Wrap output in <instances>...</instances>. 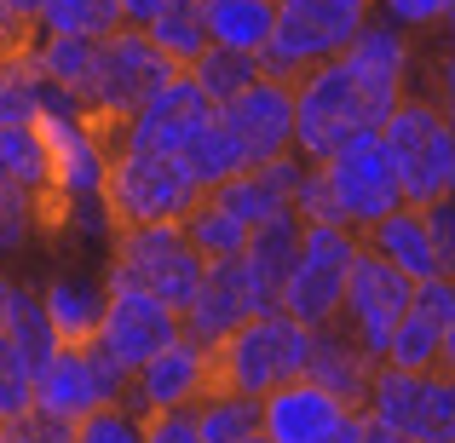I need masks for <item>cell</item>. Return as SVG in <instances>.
I'll return each instance as SVG.
<instances>
[{"label": "cell", "mask_w": 455, "mask_h": 443, "mask_svg": "<svg viewBox=\"0 0 455 443\" xmlns=\"http://www.w3.org/2000/svg\"><path fill=\"white\" fill-rule=\"evenodd\" d=\"M375 18L369 0H277V23H271L266 52L254 58L259 75L271 81H300L306 69L340 58L357 41V29Z\"/></svg>", "instance_id": "cell-4"}, {"label": "cell", "mask_w": 455, "mask_h": 443, "mask_svg": "<svg viewBox=\"0 0 455 443\" xmlns=\"http://www.w3.org/2000/svg\"><path fill=\"white\" fill-rule=\"evenodd\" d=\"M190 81H196L202 92H208V104H225V99H236L243 87H254L259 81V64L248 52H225V46H208V52L196 58V64L185 69Z\"/></svg>", "instance_id": "cell-32"}, {"label": "cell", "mask_w": 455, "mask_h": 443, "mask_svg": "<svg viewBox=\"0 0 455 443\" xmlns=\"http://www.w3.org/2000/svg\"><path fill=\"white\" fill-rule=\"evenodd\" d=\"M23 64L46 81L52 92H64L69 104H87V87H92V69H99V41H81V35H35L29 58Z\"/></svg>", "instance_id": "cell-22"}, {"label": "cell", "mask_w": 455, "mask_h": 443, "mask_svg": "<svg viewBox=\"0 0 455 443\" xmlns=\"http://www.w3.org/2000/svg\"><path fill=\"white\" fill-rule=\"evenodd\" d=\"M340 69H346V81H352L357 104H363V122L380 127L392 104L410 99V35L369 18L363 29H357V41L340 52Z\"/></svg>", "instance_id": "cell-14"}, {"label": "cell", "mask_w": 455, "mask_h": 443, "mask_svg": "<svg viewBox=\"0 0 455 443\" xmlns=\"http://www.w3.org/2000/svg\"><path fill=\"white\" fill-rule=\"evenodd\" d=\"M29 23L35 35H81V41H104L122 29L116 0H35Z\"/></svg>", "instance_id": "cell-27"}, {"label": "cell", "mask_w": 455, "mask_h": 443, "mask_svg": "<svg viewBox=\"0 0 455 443\" xmlns=\"http://www.w3.org/2000/svg\"><path fill=\"white\" fill-rule=\"evenodd\" d=\"M213 115H220V104H208V92L179 69L173 81H162V87H156L150 99L104 138V155L110 150H167L173 155L196 127H208Z\"/></svg>", "instance_id": "cell-13"}, {"label": "cell", "mask_w": 455, "mask_h": 443, "mask_svg": "<svg viewBox=\"0 0 455 443\" xmlns=\"http://www.w3.org/2000/svg\"><path fill=\"white\" fill-rule=\"evenodd\" d=\"M369 375H375V363L363 357V345H357L352 334L340 328V322H329V328H311V345H306V380H311V386L334 392L346 409H363Z\"/></svg>", "instance_id": "cell-21"}, {"label": "cell", "mask_w": 455, "mask_h": 443, "mask_svg": "<svg viewBox=\"0 0 455 443\" xmlns=\"http://www.w3.org/2000/svg\"><path fill=\"white\" fill-rule=\"evenodd\" d=\"M357 443H415V438L392 432V426H375V421H363V432H357Z\"/></svg>", "instance_id": "cell-41"}, {"label": "cell", "mask_w": 455, "mask_h": 443, "mask_svg": "<svg viewBox=\"0 0 455 443\" xmlns=\"http://www.w3.org/2000/svg\"><path fill=\"white\" fill-rule=\"evenodd\" d=\"M363 421L392 426L415 443H455V380L450 375H403L375 363L363 392Z\"/></svg>", "instance_id": "cell-8"}, {"label": "cell", "mask_w": 455, "mask_h": 443, "mask_svg": "<svg viewBox=\"0 0 455 443\" xmlns=\"http://www.w3.org/2000/svg\"><path fill=\"white\" fill-rule=\"evenodd\" d=\"M196 18L208 46L259 58L271 41V23H277V0H196Z\"/></svg>", "instance_id": "cell-23"}, {"label": "cell", "mask_w": 455, "mask_h": 443, "mask_svg": "<svg viewBox=\"0 0 455 443\" xmlns=\"http://www.w3.org/2000/svg\"><path fill=\"white\" fill-rule=\"evenodd\" d=\"M202 190L185 178V167L167 150H110L99 178V202L110 225H179L196 208Z\"/></svg>", "instance_id": "cell-5"}, {"label": "cell", "mask_w": 455, "mask_h": 443, "mask_svg": "<svg viewBox=\"0 0 455 443\" xmlns=\"http://www.w3.org/2000/svg\"><path fill=\"white\" fill-rule=\"evenodd\" d=\"M357 242L369 248V254H380L392 271H403L410 282H427V277H450L455 271V259L438 254V242H433V231H427V213L421 208H410V202H398L392 213H380L375 225H369Z\"/></svg>", "instance_id": "cell-20"}, {"label": "cell", "mask_w": 455, "mask_h": 443, "mask_svg": "<svg viewBox=\"0 0 455 443\" xmlns=\"http://www.w3.org/2000/svg\"><path fill=\"white\" fill-rule=\"evenodd\" d=\"M41 311L52 322L58 345H92L99 334V311H104V282L81 277V271H64L41 289Z\"/></svg>", "instance_id": "cell-24"}, {"label": "cell", "mask_w": 455, "mask_h": 443, "mask_svg": "<svg viewBox=\"0 0 455 443\" xmlns=\"http://www.w3.org/2000/svg\"><path fill=\"white\" fill-rule=\"evenodd\" d=\"M311 328H300L283 311H254L236 322L225 340L208 345V392H236V398H266L271 386L306 375Z\"/></svg>", "instance_id": "cell-2"}, {"label": "cell", "mask_w": 455, "mask_h": 443, "mask_svg": "<svg viewBox=\"0 0 455 443\" xmlns=\"http://www.w3.org/2000/svg\"><path fill=\"white\" fill-rule=\"evenodd\" d=\"M145 41H150L173 69H190L202 52H208V35H202L196 0H167V6L145 23Z\"/></svg>", "instance_id": "cell-28"}, {"label": "cell", "mask_w": 455, "mask_h": 443, "mask_svg": "<svg viewBox=\"0 0 455 443\" xmlns=\"http://www.w3.org/2000/svg\"><path fill=\"white\" fill-rule=\"evenodd\" d=\"M410 299H415V282L357 242L352 271H346V294H340V317H334V322H340V328L352 334L357 345H363L369 363H380V352H387V334L398 328V317L410 311Z\"/></svg>", "instance_id": "cell-11"}, {"label": "cell", "mask_w": 455, "mask_h": 443, "mask_svg": "<svg viewBox=\"0 0 455 443\" xmlns=\"http://www.w3.org/2000/svg\"><path fill=\"white\" fill-rule=\"evenodd\" d=\"M363 104H357L352 81H346L340 58H329V64L306 69L300 81H294V155L300 162H329L334 150L346 145V138L363 133Z\"/></svg>", "instance_id": "cell-10"}, {"label": "cell", "mask_w": 455, "mask_h": 443, "mask_svg": "<svg viewBox=\"0 0 455 443\" xmlns=\"http://www.w3.org/2000/svg\"><path fill=\"white\" fill-rule=\"evenodd\" d=\"M220 127L236 138V150H243L248 167L294 155V87L259 75L254 87H243L236 99L220 104Z\"/></svg>", "instance_id": "cell-16"}, {"label": "cell", "mask_w": 455, "mask_h": 443, "mask_svg": "<svg viewBox=\"0 0 455 443\" xmlns=\"http://www.w3.org/2000/svg\"><path fill=\"white\" fill-rule=\"evenodd\" d=\"M306 167L311 162H300V155L254 162V167H236L231 178H220V185L202 190V196H213L225 213H231V219H243L248 231H254V225H266V219H277V213L294 208V190H300Z\"/></svg>", "instance_id": "cell-19"}, {"label": "cell", "mask_w": 455, "mask_h": 443, "mask_svg": "<svg viewBox=\"0 0 455 443\" xmlns=\"http://www.w3.org/2000/svg\"><path fill=\"white\" fill-rule=\"evenodd\" d=\"M69 443H139V415H127L122 403H104L69 426Z\"/></svg>", "instance_id": "cell-34"}, {"label": "cell", "mask_w": 455, "mask_h": 443, "mask_svg": "<svg viewBox=\"0 0 455 443\" xmlns=\"http://www.w3.org/2000/svg\"><path fill=\"white\" fill-rule=\"evenodd\" d=\"M173 162L185 167V178H190L196 190H213L220 178H231L236 167H248V162H243V150H236V138L220 127V115H213L208 127H196V133H190L185 145L173 150Z\"/></svg>", "instance_id": "cell-26"}, {"label": "cell", "mask_w": 455, "mask_h": 443, "mask_svg": "<svg viewBox=\"0 0 455 443\" xmlns=\"http://www.w3.org/2000/svg\"><path fill=\"white\" fill-rule=\"evenodd\" d=\"M421 317H433V322H444V328H455V277H427V282H415V299H410Z\"/></svg>", "instance_id": "cell-38"}, {"label": "cell", "mask_w": 455, "mask_h": 443, "mask_svg": "<svg viewBox=\"0 0 455 443\" xmlns=\"http://www.w3.org/2000/svg\"><path fill=\"white\" fill-rule=\"evenodd\" d=\"M369 12H380V23L392 29H444L455 18V0H369Z\"/></svg>", "instance_id": "cell-33"}, {"label": "cell", "mask_w": 455, "mask_h": 443, "mask_svg": "<svg viewBox=\"0 0 455 443\" xmlns=\"http://www.w3.org/2000/svg\"><path fill=\"white\" fill-rule=\"evenodd\" d=\"M357 432H363V415H352V421L340 426V438H334V443H357Z\"/></svg>", "instance_id": "cell-42"}, {"label": "cell", "mask_w": 455, "mask_h": 443, "mask_svg": "<svg viewBox=\"0 0 455 443\" xmlns=\"http://www.w3.org/2000/svg\"><path fill=\"white\" fill-rule=\"evenodd\" d=\"M375 133L398 178V196L410 208L455 196V127L433 99H398Z\"/></svg>", "instance_id": "cell-3"}, {"label": "cell", "mask_w": 455, "mask_h": 443, "mask_svg": "<svg viewBox=\"0 0 455 443\" xmlns=\"http://www.w3.org/2000/svg\"><path fill=\"white\" fill-rule=\"evenodd\" d=\"M421 213H427V231H433L438 254L455 259V196H444V202H427Z\"/></svg>", "instance_id": "cell-39"}, {"label": "cell", "mask_w": 455, "mask_h": 443, "mask_svg": "<svg viewBox=\"0 0 455 443\" xmlns=\"http://www.w3.org/2000/svg\"><path fill=\"white\" fill-rule=\"evenodd\" d=\"M23 409H29V368L0 334V415H23Z\"/></svg>", "instance_id": "cell-37"}, {"label": "cell", "mask_w": 455, "mask_h": 443, "mask_svg": "<svg viewBox=\"0 0 455 443\" xmlns=\"http://www.w3.org/2000/svg\"><path fill=\"white\" fill-rule=\"evenodd\" d=\"M450 357H455V328L421 317V311L410 305L398 317V328L387 334L380 363H387V368H403V375H450Z\"/></svg>", "instance_id": "cell-25"}, {"label": "cell", "mask_w": 455, "mask_h": 443, "mask_svg": "<svg viewBox=\"0 0 455 443\" xmlns=\"http://www.w3.org/2000/svg\"><path fill=\"white\" fill-rule=\"evenodd\" d=\"M6 12H12V18H23V23H29V12H35V0H6ZM29 29H35V23H29Z\"/></svg>", "instance_id": "cell-44"}, {"label": "cell", "mask_w": 455, "mask_h": 443, "mask_svg": "<svg viewBox=\"0 0 455 443\" xmlns=\"http://www.w3.org/2000/svg\"><path fill=\"white\" fill-rule=\"evenodd\" d=\"M0 443H69V426L46 421L41 409H23V415H0Z\"/></svg>", "instance_id": "cell-36"}, {"label": "cell", "mask_w": 455, "mask_h": 443, "mask_svg": "<svg viewBox=\"0 0 455 443\" xmlns=\"http://www.w3.org/2000/svg\"><path fill=\"white\" fill-rule=\"evenodd\" d=\"M202 271H208V259L185 242L179 225H122L110 242V271L104 277H122L133 289H145L150 299H162L167 311H185Z\"/></svg>", "instance_id": "cell-7"}, {"label": "cell", "mask_w": 455, "mask_h": 443, "mask_svg": "<svg viewBox=\"0 0 455 443\" xmlns=\"http://www.w3.org/2000/svg\"><path fill=\"white\" fill-rule=\"evenodd\" d=\"M254 311H271V299L259 294L248 259L243 254L208 259V271H202L190 305L179 311V334H185V340H196V345H213V340H225L236 322H248Z\"/></svg>", "instance_id": "cell-15"}, {"label": "cell", "mask_w": 455, "mask_h": 443, "mask_svg": "<svg viewBox=\"0 0 455 443\" xmlns=\"http://www.w3.org/2000/svg\"><path fill=\"white\" fill-rule=\"evenodd\" d=\"M173 334H179V311H167L162 299H150L145 289H133V282H122V277H104V311H99L92 352L122 380L133 375V368H145Z\"/></svg>", "instance_id": "cell-9"}, {"label": "cell", "mask_w": 455, "mask_h": 443, "mask_svg": "<svg viewBox=\"0 0 455 443\" xmlns=\"http://www.w3.org/2000/svg\"><path fill=\"white\" fill-rule=\"evenodd\" d=\"M139 443H202L190 403H185V409H150V415H139Z\"/></svg>", "instance_id": "cell-35"}, {"label": "cell", "mask_w": 455, "mask_h": 443, "mask_svg": "<svg viewBox=\"0 0 455 443\" xmlns=\"http://www.w3.org/2000/svg\"><path fill=\"white\" fill-rule=\"evenodd\" d=\"M398 178H392V162L380 150V133L363 127L357 138H346L329 162L306 167L300 190H294V213L300 219H329L340 231L363 236L380 213L398 208Z\"/></svg>", "instance_id": "cell-1"}, {"label": "cell", "mask_w": 455, "mask_h": 443, "mask_svg": "<svg viewBox=\"0 0 455 443\" xmlns=\"http://www.w3.org/2000/svg\"><path fill=\"white\" fill-rule=\"evenodd\" d=\"M12 289H18V282H12L6 265H0V317H6V305H12Z\"/></svg>", "instance_id": "cell-43"}, {"label": "cell", "mask_w": 455, "mask_h": 443, "mask_svg": "<svg viewBox=\"0 0 455 443\" xmlns=\"http://www.w3.org/2000/svg\"><path fill=\"white\" fill-rule=\"evenodd\" d=\"M190 415L202 443H243L259 432V398H236V392H202Z\"/></svg>", "instance_id": "cell-30"}, {"label": "cell", "mask_w": 455, "mask_h": 443, "mask_svg": "<svg viewBox=\"0 0 455 443\" xmlns=\"http://www.w3.org/2000/svg\"><path fill=\"white\" fill-rule=\"evenodd\" d=\"M179 231H185V242L196 248L202 259H231V254H243V242H248V225L231 219L213 196H196V208L179 219Z\"/></svg>", "instance_id": "cell-31"}, {"label": "cell", "mask_w": 455, "mask_h": 443, "mask_svg": "<svg viewBox=\"0 0 455 443\" xmlns=\"http://www.w3.org/2000/svg\"><path fill=\"white\" fill-rule=\"evenodd\" d=\"M162 6H167V0H116V18H122L127 29H145Z\"/></svg>", "instance_id": "cell-40"}, {"label": "cell", "mask_w": 455, "mask_h": 443, "mask_svg": "<svg viewBox=\"0 0 455 443\" xmlns=\"http://www.w3.org/2000/svg\"><path fill=\"white\" fill-rule=\"evenodd\" d=\"M243 443H266V438H259V432H254V438H243Z\"/></svg>", "instance_id": "cell-45"}, {"label": "cell", "mask_w": 455, "mask_h": 443, "mask_svg": "<svg viewBox=\"0 0 455 443\" xmlns=\"http://www.w3.org/2000/svg\"><path fill=\"white\" fill-rule=\"evenodd\" d=\"M352 415H363V409H346L334 392L311 386L300 375L259 398V438L266 443H334Z\"/></svg>", "instance_id": "cell-17"}, {"label": "cell", "mask_w": 455, "mask_h": 443, "mask_svg": "<svg viewBox=\"0 0 455 443\" xmlns=\"http://www.w3.org/2000/svg\"><path fill=\"white\" fill-rule=\"evenodd\" d=\"M0 334H6L12 352L23 357L29 380H35V368L58 352V334H52V322H46V311H41V294H29V289H12V305H6V317H0Z\"/></svg>", "instance_id": "cell-29"}, {"label": "cell", "mask_w": 455, "mask_h": 443, "mask_svg": "<svg viewBox=\"0 0 455 443\" xmlns=\"http://www.w3.org/2000/svg\"><path fill=\"white\" fill-rule=\"evenodd\" d=\"M122 386L127 380L92 345H58L29 380V409H41L58 426H76L81 415L104 409V403H122Z\"/></svg>", "instance_id": "cell-12"}, {"label": "cell", "mask_w": 455, "mask_h": 443, "mask_svg": "<svg viewBox=\"0 0 455 443\" xmlns=\"http://www.w3.org/2000/svg\"><path fill=\"white\" fill-rule=\"evenodd\" d=\"M352 254H357L352 231H340V225H329V219H300V242H294V259H289V271H283L277 311L294 317L300 328H329V322L340 317Z\"/></svg>", "instance_id": "cell-6"}, {"label": "cell", "mask_w": 455, "mask_h": 443, "mask_svg": "<svg viewBox=\"0 0 455 443\" xmlns=\"http://www.w3.org/2000/svg\"><path fill=\"white\" fill-rule=\"evenodd\" d=\"M202 392H208V345H196V340H185V334H173V340H167L145 368H133V375H127L122 409H127V415L185 409V403H196Z\"/></svg>", "instance_id": "cell-18"}]
</instances>
